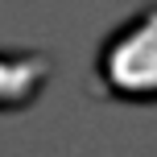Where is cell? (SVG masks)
I'll use <instances>...</instances> for the list:
<instances>
[{"mask_svg":"<svg viewBox=\"0 0 157 157\" xmlns=\"http://www.w3.org/2000/svg\"><path fill=\"white\" fill-rule=\"evenodd\" d=\"M95 78L116 99H132V103L157 99V0L132 13L99 46Z\"/></svg>","mask_w":157,"mask_h":157,"instance_id":"6da1fadb","label":"cell"},{"mask_svg":"<svg viewBox=\"0 0 157 157\" xmlns=\"http://www.w3.org/2000/svg\"><path fill=\"white\" fill-rule=\"evenodd\" d=\"M50 75V62L41 54H21V50H0V108L29 103L41 91Z\"/></svg>","mask_w":157,"mask_h":157,"instance_id":"7a4b0ae2","label":"cell"}]
</instances>
